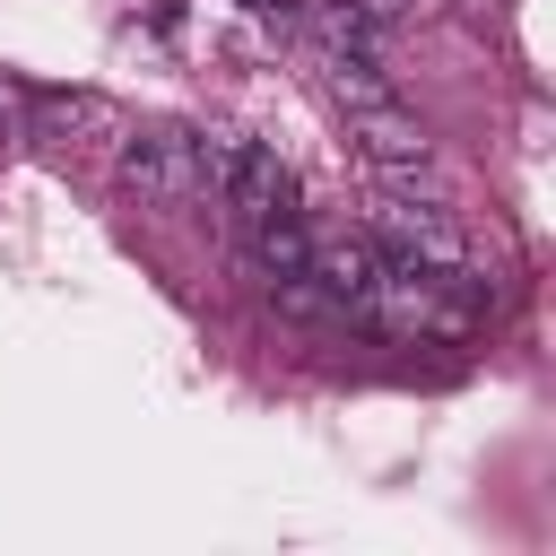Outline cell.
<instances>
[{
  "label": "cell",
  "instance_id": "1",
  "mask_svg": "<svg viewBox=\"0 0 556 556\" xmlns=\"http://www.w3.org/2000/svg\"><path fill=\"white\" fill-rule=\"evenodd\" d=\"M113 182H122L139 208H200V200H208L200 130H182V122L122 130V148H113Z\"/></svg>",
  "mask_w": 556,
  "mask_h": 556
},
{
  "label": "cell",
  "instance_id": "4",
  "mask_svg": "<svg viewBox=\"0 0 556 556\" xmlns=\"http://www.w3.org/2000/svg\"><path fill=\"white\" fill-rule=\"evenodd\" d=\"M391 261H417V269H469V235L452 226L443 200H374V226H365Z\"/></svg>",
  "mask_w": 556,
  "mask_h": 556
},
{
  "label": "cell",
  "instance_id": "5",
  "mask_svg": "<svg viewBox=\"0 0 556 556\" xmlns=\"http://www.w3.org/2000/svg\"><path fill=\"white\" fill-rule=\"evenodd\" d=\"M26 113H35V130H43V139H78V130L122 139V130H130V122H122V104H113V96H96V87H26Z\"/></svg>",
  "mask_w": 556,
  "mask_h": 556
},
{
  "label": "cell",
  "instance_id": "3",
  "mask_svg": "<svg viewBox=\"0 0 556 556\" xmlns=\"http://www.w3.org/2000/svg\"><path fill=\"white\" fill-rule=\"evenodd\" d=\"M348 139H356L365 174H382L391 191H426V174H434V139H426V122H417L400 96L348 104Z\"/></svg>",
  "mask_w": 556,
  "mask_h": 556
},
{
  "label": "cell",
  "instance_id": "6",
  "mask_svg": "<svg viewBox=\"0 0 556 556\" xmlns=\"http://www.w3.org/2000/svg\"><path fill=\"white\" fill-rule=\"evenodd\" d=\"M348 9H365L374 26H408V17H426L434 0H348Z\"/></svg>",
  "mask_w": 556,
  "mask_h": 556
},
{
  "label": "cell",
  "instance_id": "2",
  "mask_svg": "<svg viewBox=\"0 0 556 556\" xmlns=\"http://www.w3.org/2000/svg\"><path fill=\"white\" fill-rule=\"evenodd\" d=\"M200 165H208V191L235 208V226H243V217H278V208H295V174H287L261 139L200 130Z\"/></svg>",
  "mask_w": 556,
  "mask_h": 556
},
{
  "label": "cell",
  "instance_id": "7",
  "mask_svg": "<svg viewBox=\"0 0 556 556\" xmlns=\"http://www.w3.org/2000/svg\"><path fill=\"white\" fill-rule=\"evenodd\" d=\"M235 9H252V17H295V0H235Z\"/></svg>",
  "mask_w": 556,
  "mask_h": 556
}]
</instances>
